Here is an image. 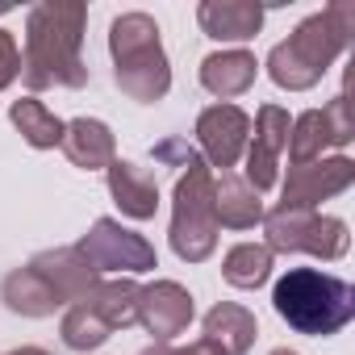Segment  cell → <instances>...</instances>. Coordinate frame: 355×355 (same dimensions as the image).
<instances>
[{
  "label": "cell",
  "instance_id": "obj_1",
  "mask_svg": "<svg viewBox=\"0 0 355 355\" xmlns=\"http://www.w3.org/2000/svg\"><path fill=\"white\" fill-rule=\"evenodd\" d=\"M84 0H42L26 13V51H21V80L30 92L46 88H84Z\"/></svg>",
  "mask_w": 355,
  "mask_h": 355
},
{
  "label": "cell",
  "instance_id": "obj_2",
  "mask_svg": "<svg viewBox=\"0 0 355 355\" xmlns=\"http://www.w3.org/2000/svg\"><path fill=\"white\" fill-rule=\"evenodd\" d=\"M351 38H355V5L351 0H338V5L305 17L284 42L272 46V55H268L272 84L284 92L313 88L338 63V55L351 46Z\"/></svg>",
  "mask_w": 355,
  "mask_h": 355
},
{
  "label": "cell",
  "instance_id": "obj_3",
  "mask_svg": "<svg viewBox=\"0 0 355 355\" xmlns=\"http://www.w3.org/2000/svg\"><path fill=\"white\" fill-rule=\"evenodd\" d=\"M272 305L297 334L326 338L355 318V288L318 268H288L272 288Z\"/></svg>",
  "mask_w": 355,
  "mask_h": 355
},
{
  "label": "cell",
  "instance_id": "obj_4",
  "mask_svg": "<svg viewBox=\"0 0 355 355\" xmlns=\"http://www.w3.org/2000/svg\"><path fill=\"white\" fill-rule=\"evenodd\" d=\"M109 55H113V80L130 101L155 105L167 96L171 67H167V51L150 13H138V9L117 13L109 26Z\"/></svg>",
  "mask_w": 355,
  "mask_h": 355
},
{
  "label": "cell",
  "instance_id": "obj_5",
  "mask_svg": "<svg viewBox=\"0 0 355 355\" xmlns=\"http://www.w3.org/2000/svg\"><path fill=\"white\" fill-rule=\"evenodd\" d=\"M218 209H214V171L193 150L171 193V251L184 263H205L218 251Z\"/></svg>",
  "mask_w": 355,
  "mask_h": 355
},
{
  "label": "cell",
  "instance_id": "obj_6",
  "mask_svg": "<svg viewBox=\"0 0 355 355\" xmlns=\"http://www.w3.org/2000/svg\"><path fill=\"white\" fill-rule=\"evenodd\" d=\"M263 234H268V251L276 255H318V259H343L351 247L347 222L343 218H322L313 209H272L263 214Z\"/></svg>",
  "mask_w": 355,
  "mask_h": 355
},
{
  "label": "cell",
  "instance_id": "obj_7",
  "mask_svg": "<svg viewBox=\"0 0 355 355\" xmlns=\"http://www.w3.org/2000/svg\"><path fill=\"white\" fill-rule=\"evenodd\" d=\"M76 251H80L96 272L138 276V272L159 268L155 247H150L138 230H125V226H121V222H113V218H96V222H92V230L76 243Z\"/></svg>",
  "mask_w": 355,
  "mask_h": 355
},
{
  "label": "cell",
  "instance_id": "obj_8",
  "mask_svg": "<svg viewBox=\"0 0 355 355\" xmlns=\"http://www.w3.org/2000/svg\"><path fill=\"white\" fill-rule=\"evenodd\" d=\"M351 138H355L351 105H347V92H338L326 109H305L301 117H293V125H288V159L293 163H313V159H322L326 146H347Z\"/></svg>",
  "mask_w": 355,
  "mask_h": 355
},
{
  "label": "cell",
  "instance_id": "obj_9",
  "mask_svg": "<svg viewBox=\"0 0 355 355\" xmlns=\"http://www.w3.org/2000/svg\"><path fill=\"white\" fill-rule=\"evenodd\" d=\"M355 184V163L347 155L334 159H313V163H293L288 180L280 184V209H313Z\"/></svg>",
  "mask_w": 355,
  "mask_h": 355
},
{
  "label": "cell",
  "instance_id": "obj_10",
  "mask_svg": "<svg viewBox=\"0 0 355 355\" xmlns=\"http://www.w3.org/2000/svg\"><path fill=\"white\" fill-rule=\"evenodd\" d=\"M288 109L280 105H263L255 113V134L247 138V189L251 193H268L276 184L280 171V150L288 146Z\"/></svg>",
  "mask_w": 355,
  "mask_h": 355
},
{
  "label": "cell",
  "instance_id": "obj_11",
  "mask_svg": "<svg viewBox=\"0 0 355 355\" xmlns=\"http://www.w3.org/2000/svg\"><path fill=\"white\" fill-rule=\"evenodd\" d=\"M247 138H251V117L239 109V105H209L201 109L197 117V142L205 150V163L209 167H234L247 150Z\"/></svg>",
  "mask_w": 355,
  "mask_h": 355
},
{
  "label": "cell",
  "instance_id": "obj_12",
  "mask_svg": "<svg viewBox=\"0 0 355 355\" xmlns=\"http://www.w3.org/2000/svg\"><path fill=\"white\" fill-rule=\"evenodd\" d=\"M193 293L175 280H155L146 288H138V322L146 326V334L155 343H171L175 334H184L193 322Z\"/></svg>",
  "mask_w": 355,
  "mask_h": 355
},
{
  "label": "cell",
  "instance_id": "obj_13",
  "mask_svg": "<svg viewBox=\"0 0 355 355\" xmlns=\"http://www.w3.org/2000/svg\"><path fill=\"white\" fill-rule=\"evenodd\" d=\"M30 268L51 284V293L59 297V305H76V301H84V297L101 284V272H96L76 247L38 251V255L30 259Z\"/></svg>",
  "mask_w": 355,
  "mask_h": 355
},
{
  "label": "cell",
  "instance_id": "obj_14",
  "mask_svg": "<svg viewBox=\"0 0 355 355\" xmlns=\"http://www.w3.org/2000/svg\"><path fill=\"white\" fill-rule=\"evenodd\" d=\"M105 180H109V197L117 201V209L134 222H146L159 214V184L155 175L130 159H113L105 167Z\"/></svg>",
  "mask_w": 355,
  "mask_h": 355
},
{
  "label": "cell",
  "instance_id": "obj_15",
  "mask_svg": "<svg viewBox=\"0 0 355 355\" xmlns=\"http://www.w3.org/2000/svg\"><path fill=\"white\" fill-rule=\"evenodd\" d=\"M197 21L214 42H247L263 30V9L255 0H201Z\"/></svg>",
  "mask_w": 355,
  "mask_h": 355
},
{
  "label": "cell",
  "instance_id": "obj_16",
  "mask_svg": "<svg viewBox=\"0 0 355 355\" xmlns=\"http://www.w3.org/2000/svg\"><path fill=\"white\" fill-rule=\"evenodd\" d=\"M63 155L71 159V167H84V171H105L113 159H117V142H113V130L96 117H76V121H63Z\"/></svg>",
  "mask_w": 355,
  "mask_h": 355
},
{
  "label": "cell",
  "instance_id": "obj_17",
  "mask_svg": "<svg viewBox=\"0 0 355 355\" xmlns=\"http://www.w3.org/2000/svg\"><path fill=\"white\" fill-rule=\"evenodd\" d=\"M255 71H259V63L251 51H218V55L201 59V88L230 105V96H243L255 84Z\"/></svg>",
  "mask_w": 355,
  "mask_h": 355
},
{
  "label": "cell",
  "instance_id": "obj_18",
  "mask_svg": "<svg viewBox=\"0 0 355 355\" xmlns=\"http://www.w3.org/2000/svg\"><path fill=\"white\" fill-rule=\"evenodd\" d=\"M205 338L218 343L226 355H247L259 338V322H255L251 309H243L234 301H218L205 313Z\"/></svg>",
  "mask_w": 355,
  "mask_h": 355
},
{
  "label": "cell",
  "instance_id": "obj_19",
  "mask_svg": "<svg viewBox=\"0 0 355 355\" xmlns=\"http://www.w3.org/2000/svg\"><path fill=\"white\" fill-rule=\"evenodd\" d=\"M214 209H218V226L230 230H255L263 222L259 193H251L247 180L234 171H222V180H214Z\"/></svg>",
  "mask_w": 355,
  "mask_h": 355
},
{
  "label": "cell",
  "instance_id": "obj_20",
  "mask_svg": "<svg viewBox=\"0 0 355 355\" xmlns=\"http://www.w3.org/2000/svg\"><path fill=\"white\" fill-rule=\"evenodd\" d=\"M0 301H5L13 313H21V318H51L55 309H63L59 297L51 293V284L30 263L26 268H13L5 280H0Z\"/></svg>",
  "mask_w": 355,
  "mask_h": 355
},
{
  "label": "cell",
  "instance_id": "obj_21",
  "mask_svg": "<svg viewBox=\"0 0 355 355\" xmlns=\"http://www.w3.org/2000/svg\"><path fill=\"white\" fill-rule=\"evenodd\" d=\"M84 305H88L109 330H125V326L138 322V284H134L130 276L105 280V284H96V288L84 297Z\"/></svg>",
  "mask_w": 355,
  "mask_h": 355
},
{
  "label": "cell",
  "instance_id": "obj_22",
  "mask_svg": "<svg viewBox=\"0 0 355 355\" xmlns=\"http://www.w3.org/2000/svg\"><path fill=\"white\" fill-rule=\"evenodd\" d=\"M9 121L21 130V138H26L34 150H55V146L63 142V121H59L42 101H34V96L13 101V105H9Z\"/></svg>",
  "mask_w": 355,
  "mask_h": 355
},
{
  "label": "cell",
  "instance_id": "obj_23",
  "mask_svg": "<svg viewBox=\"0 0 355 355\" xmlns=\"http://www.w3.org/2000/svg\"><path fill=\"white\" fill-rule=\"evenodd\" d=\"M222 276H226V284H234V288H259V284H268V276H272V251L259 247V243H239V247L226 251Z\"/></svg>",
  "mask_w": 355,
  "mask_h": 355
},
{
  "label": "cell",
  "instance_id": "obj_24",
  "mask_svg": "<svg viewBox=\"0 0 355 355\" xmlns=\"http://www.w3.org/2000/svg\"><path fill=\"white\" fill-rule=\"evenodd\" d=\"M59 334H63V343H67L71 351H96V347L109 343L113 330H109L84 301H76V305H67V313H63V322H59Z\"/></svg>",
  "mask_w": 355,
  "mask_h": 355
},
{
  "label": "cell",
  "instance_id": "obj_25",
  "mask_svg": "<svg viewBox=\"0 0 355 355\" xmlns=\"http://www.w3.org/2000/svg\"><path fill=\"white\" fill-rule=\"evenodd\" d=\"M17 76H21V51H17V38H13L9 30H0V92H5Z\"/></svg>",
  "mask_w": 355,
  "mask_h": 355
},
{
  "label": "cell",
  "instance_id": "obj_26",
  "mask_svg": "<svg viewBox=\"0 0 355 355\" xmlns=\"http://www.w3.org/2000/svg\"><path fill=\"white\" fill-rule=\"evenodd\" d=\"M175 355H226V351H222L218 343H209V338L201 334L197 343H189V347H180V351H175Z\"/></svg>",
  "mask_w": 355,
  "mask_h": 355
},
{
  "label": "cell",
  "instance_id": "obj_27",
  "mask_svg": "<svg viewBox=\"0 0 355 355\" xmlns=\"http://www.w3.org/2000/svg\"><path fill=\"white\" fill-rule=\"evenodd\" d=\"M138 355H175V347H167V343H150V347H142Z\"/></svg>",
  "mask_w": 355,
  "mask_h": 355
},
{
  "label": "cell",
  "instance_id": "obj_28",
  "mask_svg": "<svg viewBox=\"0 0 355 355\" xmlns=\"http://www.w3.org/2000/svg\"><path fill=\"white\" fill-rule=\"evenodd\" d=\"M5 355H51V351H42V347H17V351H5Z\"/></svg>",
  "mask_w": 355,
  "mask_h": 355
},
{
  "label": "cell",
  "instance_id": "obj_29",
  "mask_svg": "<svg viewBox=\"0 0 355 355\" xmlns=\"http://www.w3.org/2000/svg\"><path fill=\"white\" fill-rule=\"evenodd\" d=\"M272 355H297V351H288V347H276V351H272Z\"/></svg>",
  "mask_w": 355,
  "mask_h": 355
}]
</instances>
